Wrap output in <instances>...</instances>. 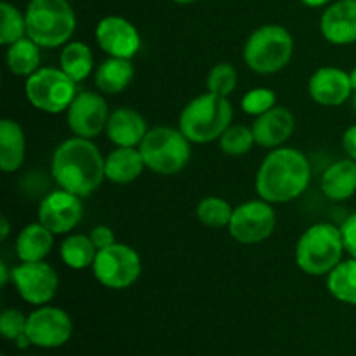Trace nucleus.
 <instances>
[{"label":"nucleus","mask_w":356,"mask_h":356,"mask_svg":"<svg viewBox=\"0 0 356 356\" xmlns=\"http://www.w3.org/2000/svg\"><path fill=\"white\" fill-rule=\"evenodd\" d=\"M52 177L61 190L89 197L106 177L104 159L90 139H66L52 155Z\"/></svg>","instance_id":"f257e3e1"},{"label":"nucleus","mask_w":356,"mask_h":356,"mask_svg":"<svg viewBox=\"0 0 356 356\" xmlns=\"http://www.w3.org/2000/svg\"><path fill=\"white\" fill-rule=\"evenodd\" d=\"M312 179L308 159L299 149H273L261 163L256 191L270 204H285L302 195Z\"/></svg>","instance_id":"f03ea898"},{"label":"nucleus","mask_w":356,"mask_h":356,"mask_svg":"<svg viewBox=\"0 0 356 356\" xmlns=\"http://www.w3.org/2000/svg\"><path fill=\"white\" fill-rule=\"evenodd\" d=\"M26 37L44 49H54L72 38L76 17L68 0H30L26 7Z\"/></svg>","instance_id":"7ed1b4c3"},{"label":"nucleus","mask_w":356,"mask_h":356,"mask_svg":"<svg viewBox=\"0 0 356 356\" xmlns=\"http://www.w3.org/2000/svg\"><path fill=\"white\" fill-rule=\"evenodd\" d=\"M233 108L228 97L207 92L195 97L184 106L179 117V131L191 143L216 141L232 125Z\"/></svg>","instance_id":"20e7f679"},{"label":"nucleus","mask_w":356,"mask_h":356,"mask_svg":"<svg viewBox=\"0 0 356 356\" xmlns=\"http://www.w3.org/2000/svg\"><path fill=\"white\" fill-rule=\"evenodd\" d=\"M343 232L330 222H320L306 229L296 247V263L305 273L329 275L343 259Z\"/></svg>","instance_id":"39448f33"},{"label":"nucleus","mask_w":356,"mask_h":356,"mask_svg":"<svg viewBox=\"0 0 356 356\" xmlns=\"http://www.w3.org/2000/svg\"><path fill=\"white\" fill-rule=\"evenodd\" d=\"M292 52L294 40L287 28L280 24H264L247 38L243 59L252 72L271 75L289 65Z\"/></svg>","instance_id":"423d86ee"},{"label":"nucleus","mask_w":356,"mask_h":356,"mask_svg":"<svg viewBox=\"0 0 356 356\" xmlns=\"http://www.w3.org/2000/svg\"><path fill=\"white\" fill-rule=\"evenodd\" d=\"M190 139L177 129L160 125L146 132L145 139L139 145V152L146 169L162 176H172L183 170L190 162Z\"/></svg>","instance_id":"0eeeda50"},{"label":"nucleus","mask_w":356,"mask_h":356,"mask_svg":"<svg viewBox=\"0 0 356 356\" xmlns=\"http://www.w3.org/2000/svg\"><path fill=\"white\" fill-rule=\"evenodd\" d=\"M24 92L31 106L45 113H61L68 110L76 96V82L63 70L38 68L28 76Z\"/></svg>","instance_id":"6e6552de"},{"label":"nucleus","mask_w":356,"mask_h":356,"mask_svg":"<svg viewBox=\"0 0 356 356\" xmlns=\"http://www.w3.org/2000/svg\"><path fill=\"white\" fill-rule=\"evenodd\" d=\"M92 270L101 285L120 291L138 282L141 275V257L132 247L115 242L106 249L97 250Z\"/></svg>","instance_id":"1a4fd4ad"},{"label":"nucleus","mask_w":356,"mask_h":356,"mask_svg":"<svg viewBox=\"0 0 356 356\" xmlns=\"http://www.w3.org/2000/svg\"><path fill=\"white\" fill-rule=\"evenodd\" d=\"M277 226V214L266 200H249L233 211L229 221V235L240 243H259L271 236Z\"/></svg>","instance_id":"9d476101"},{"label":"nucleus","mask_w":356,"mask_h":356,"mask_svg":"<svg viewBox=\"0 0 356 356\" xmlns=\"http://www.w3.org/2000/svg\"><path fill=\"white\" fill-rule=\"evenodd\" d=\"M66 111H68L66 113L68 127L76 138L92 139L106 131L110 111L101 94L90 92V90L76 94Z\"/></svg>","instance_id":"9b49d317"},{"label":"nucleus","mask_w":356,"mask_h":356,"mask_svg":"<svg viewBox=\"0 0 356 356\" xmlns=\"http://www.w3.org/2000/svg\"><path fill=\"white\" fill-rule=\"evenodd\" d=\"M10 280L16 285L17 292L26 302L35 306H42L52 301L58 292V275L51 264L44 261L37 263H21L13 270Z\"/></svg>","instance_id":"f8f14e48"},{"label":"nucleus","mask_w":356,"mask_h":356,"mask_svg":"<svg viewBox=\"0 0 356 356\" xmlns=\"http://www.w3.org/2000/svg\"><path fill=\"white\" fill-rule=\"evenodd\" d=\"M72 320L68 313L54 306H42L28 316L26 336L38 348H59L72 337Z\"/></svg>","instance_id":"ddd939ff"},{"label":"nucleus","mask_w":356,"mask_h":356,"mask_svg":"<svg viewBox=\"0 0 356 356\" xmlns=\"http://www.w3.org/2000/svg\"><path fill=\"white\" fill-rule=\"evenodd\" d=\"M82 216L83 205L80 197L65 190L52 191L38 205V222L51 229L54 235L72 232Z\"/></svg>","instance_id":"4468645a"},{"label":"nucleus","mask_w":356,"mask_h":356,"mask_svg":"<svg viewBox=\"0 0 356 356\" xmlns=\"http://www.w3.org/2000/svg\"><path fill=\"white\" fill-rule=\"evenodd\" d=\"M96 40L110 58L132 59L141 47L139 31L122 16H106L97 23Z\"/></svg>","instance_id":"2eb2a0df"},{"label":"nucleus","mask_w":356,"mask_h":356,"mask_svg":"<svg viewBox=\"0 0 356 356\" xmlns=\"http://www.w3.org/2000/svg\"><path fill=\"white\" fill-rule=\"evenodd\" d=\"M308 89L313 101L322 106H341L353 92L350 73L334 66L316 70L309 79Z\"/></svg>","instance_id":"dca6fc26"},{"label":"nucleus","mask_w":356,"mask_h":356,"mask_svg":"<svg viewBox=\"0 0 356 356\" xmlns=\"http://www.w3.org/2000/svg\"><path fill=\"white\" fill-rule=\"evenodd\" d=\"M320 30L327 42L348 45L356 42V0H337L327 7L320 19Z\"/></svg>","instance_id":"f3484780"},{"label":"nucleus","mask_w":356,"mask_h":356,"mask_svg":"<svg viewBox=\"0 0 356 356\" xmlns=\"http://www.w3.org/2000/svg\"><path fill=\"white\" fill-rule=\"evenodd\" d=\"M294 115L284 106H273L259 115L252 125L256 143L263 148H278L294 132Z\"/></svg>","instance_id":"a211bd4d"},{"label":"nucleus","mask_w":356,"mask_h":356,"mask_svg":"<svg viewBox=\"0 0 356 356\" xmlns=\"http://www.w3.org/2000/svg\"><path fill=\"white\" fill-rule=\"evenodd\" d=\"M146 132H148L146 120L143 118V115H139V111L124 106L117 108L110 113L106 124V136L113 145L136 148L138 145H141Z\"/></svg>","instance_id":"6ab92c4d"},{"label":"nucleus","mask_w":356,"mask_h":356,"mask_svg":"<svg viewBox=\"0 0 356 356\" xmlns=\"http://www.w3.org/2000/svg\"><path fill=\"white\" fill-rule=\"evenodd\" d=\"M145 167L141 152L131 146H118L104 159L106 179L117 184H129L136 181L143 174Z\"/></svg>","instance_id":"aec40b11"},{"label":"nucleus","mask_w":356,"mask_h":356,"mask_svg":"<svg viewBox=\"0 0 356 356\" xmlns=\"http://www.w3.org/2000/svg\"><path fill=\"white\" fill-rule=\"evenodd\" d=\"M322 191L329 200L343 202L356 193V162L351 159L332 163L322 176Z\"/></svg>","instance_id":"412c9836"},{"label":"nucleus","mask_w":356,"mask_h":356,"mask_svg":"<svg viewBox=\"0 0 356 356\" xmlns=\"http://www.w3.org/2000/svg\"><path fill=\"white\" fill-rule=\"evenodd\" d=\"M26 156V139L17 122L3 118L0 122V167L3 172L19 169Z\"/></svg>","instance_id":"4be33fe9"},{"label":"nucleus","mask_w":356,"mask_h":356,"mask_svg":"<svg viewBox=\"0 0 356 356\" xmlns=\"http://www.w3.org/2000/svg\"><path fill=\"white\" fill-rule=\"evenodd\" d=\"M54 245V233L42 222H33L21 229L16 240V254L23 263L44 261Z\"/></svg>","instance_id":"5701e85b"},{"label":"nucleus","mask_w":356,"mask_h":356,"mask_svg":"<svg viewBox=\"0 0 356 356\" xmlns=\"http://www.w3.org/2000/svg\"><path fill=\"white\" fill-rule=\"evenodd\" d=\"M134 79V66L131 59L110 58L97 68L94 75L96 87L104 94H118L129 87Z\"/></svg>","instance_id":"b1692460"},{"label":"nucleus","mask_w":356,"mask_h":356,"mask_svg":"<svg viewBox=\"0 0 356 356\" xmlns=\"http://www.w3.org/2000/svg\"><path fill=\"white\" fill-rule=\"evenodd\" d=\"M6 59L10 73L30 76L40 68V45L35 44L30 37H24L9 45Z\"/></svg>","instance_id":"393cba45"},{"label":"nucleus","mask_w":356,"mask_h":356,"mask_svg":"<svg viewBox=\"0 0 356 356\" xmlns=\"http://www.w3.org/2000/svg\"><path fill=\"white\" fill-rule=\"evenodd\" d=\"M59 65L61 70L70 76L72 80H75L76 83L86 80L90 75L94 66V58L92 51H90L89 45H86L83 42H70L66 44V47L63 49L61 58H59Z\"/></svg>","instance_id":"a878e982"},{"label":"nucleus","mask_w":356,"mask_h":356,"mask_svg":"<svg viewBox=\"0 0 356 356\" xmlns=\"http://www.w3.org/2000/svg\"><path fill=\"white\" fill-rule=\"evenodd\" d=\"M329 292L341 302L356 306V259L341 261L327 278Z\"/></svg>","instance_id":"bb28decb"},{"label":"nucleus","mask_w":356,"mask_h":356,"mask_svg":"<svg viewBox=\"0 0 356 356\" xmlns=\"http://www.w3.org/2000/svg\"><path fill=\"white\" fill-rule=\"evenodd\" d=\"M97 256V249L90 236L70 235L61 243V259L66 266L73 270H83L94 264Z\"/></svg>","instance_id":"cd10ccee"},{"label":"nucleus","mask_w":356,"mask_h":356,"mask_svg":"<svg viewBox=\"0 0 356 356\" xmlns=\"http://www.w3.org/2000/svg\"><path fill=\"white\" fill-rule=\"evenodd\" d=\"M26 37V17L9 2H0V44L13 45Z\"/></svg>","instance_id":"c85d7f7f"},{"label":"nucleus","mask_w":356,"mask_h":356,"mask_svg":"<svg viewBox=\"0 0 356 356\" xmlns=\"http://www.w3.org/2000/svg\"><path fill=\"white\" fill-rule=\"evenodd\" d=\"M233 211L235 209H232V205L222 198L207 197L198 204L197 218L209 228H225L232 221Z\"/></svg>","instance_id":"c756f323"},{"label":"nucleus","mask_w":356,"mask_h":356,"mask_svg":"<svg viewBox=\"0 0 356 356\" xmlns=\"http://www.w3.org/2000/svg\"><path fill=\"white\" fill-rule=\"evenodd\" d=\"M256 138H254L252 129L245 125H229L225 131V134L219 138V145L226 155L240 156L245 155L252 149Z\"/></svg>","instance_id":"7c9ffc66"},{"label":"nucleus","mask_w":356,"mask_h":356,"mask_svg":"<svg viewBox=\"0 0 356 356\" xmlns=\"http://www.w3.org/2000/svg\"><path fill=\"white\" fill-rule=\"evenodd\" d=\"M236 82H238V75L229 63H219V65L212 66L207 75L209 92L221 97H228L236 89Z\"/></svg>","instance_id":"2f4dec72"},{"label":"nucleus","mask_w":356,"mask_h":356,"mask_svg":"<svg viewBox=\"0 0 356 356\" xmlns=\"http://www.w3.org/2000/svg\"><path fill=\"white\" fill-rule=\"evenodd\" d=\"M273 106H277V94L271 89H264V87H257V89L249 90L242 97V110L247 115H256V117H259V115L266 113Z\"/></svg>","instance_id":"473e14b6"},{"label":"nucleus","mask_w":356,"mask_h":356,"mask_svg":"<svg viewBox=\"0 0 356 356\" xmlns=\"http://www.w3.org/2000/svg\"><path fill=\"white\" fill-rule=\"evenodd\" d=\"M28 318L17 309H6L0 315V334L9 341H17L26 334Z\"/></svg>","instance_id":"72a5a7b5"},{"label":"nucleus","mask_w":356,"mask_h":356,"mask_svg":"<svg viewBox=\"0 0 356 356\" xmlns=\"http://www.w3.org/2000/svg\"><path fill=\"white\" fill-rule=\"evenodd\" d=\"M341 232H343L344 247H346L348 254L356 259V212L355 214H351L350 218L343 222Z\"/></svg>","instance_id":"f704fd0d"},{"label":"nucleus","mask_w":356,"mask_h":356,"mask_svg":"<svg viewBox=\"0 0 356 356\" xmlns=\"http://www.w3.org/2000/svg\"><path fill=\"white\" fill-rule=\"evenodd\" d=\"M90 240L92 243L96 245L97 250L101 249H106V247L113 245L115 243V235H113V229L108 228V226H96V228L90 232Z\"/></svg>","instance_id":"c9c22d12"},{"label":"nucleus","mask_w":356,"mask_h":356,"mask_svg":"<svg viewBox=\"0 0 356 356\" xmlns=\"http://www.w3.org/2000/svg\"><path fill=\"white\" fill-rule=\"evenodd\" d=\"M343 148L346 155L356 162V125H351L343 136Z\"/></svg>","instance_id":"e433bc0d"},{"label":"nucleus","mask_w":356,"mask_h":356,"mask_svg":"<svg viewBox=\"0 0 356 356\" xmlns=\"http://www.w3.org/2000/svg\"><path fill=\"white\" fill-rule=\"evenodd\" d=\"M9 278H13V275H9V270H7L6 261H0V284L7 285Z\"/></svg>","instance_id":"4c0bfd02"},{"label":"nucleus","mask_w":356,"mask_h":356,"mask_svg":"<svg viewBox=\"0 0 356 356\" xmlns=\"http://www.w3.org/2000/svg\"><path fill=\"white\" fill-rule=\"evenodd\" d=\"M0 225H2V232H0V240H6L7 236H9V221H7V218H0Z\"/></svg>","instance_id":"58836bf2"},{"label":"nucleus","mask_w":356,"mask_h":356,"mask_svg":"<svg viewBox=\"0 0 356 356\" xmlns=\"http://www.w3.org/2000/svg\"><path fill=\"white\" fill-rule=\"evenodd\" d=\"M301 2L308 7H322L325 3H329L330 0H301Z\"/></svg>","instance_id":"ea45409f"},{"label":"nucleus","mask_w":356,"mask_h":356,"mask_svg":"<svg viewBox=\"0 0 356 356\" xmlns=\"http://www.w3.org/2000/svg\"><path fill=\"white\" fill-rule=\"evenodd\" d=\"M350 80H351V87H353V92H356V66L353 70H351Z\"/></svg>","instance_id":"a19ab883"},{"label":"nucleus","mask_w":356,"mask_h":356,"mask_svg":"<svg viewBox=\"0 0 356 356\" xmlns=\"http://www.w3.org/2000/svg\"><path fill=\"white\" fill-rule=\"evenodd\" d=\"M172 2H176V3H193V2H197V0H172Z\"/></svg>","instance_id":"79ce46f5"},{"label":"nucleus","mask_w":356,"mask_h":356,"mask_svg":"<svg viewBox=\"0 0 356 356\" xmlns=\"http://www.w3.org/2000/svg\"><path fill=\"white\" fill-rule=\"evenodd\" d=\"M353 110H355V113H356V92H355V96H353Z\"/></svg>","instance_id":"37998d69"},{"label":"nucleus","mask_w":356,"mask_h":356,"mask_svg":"<svg viewBox=\"0 0 356 356\" xmlns=\"http://www.w3.org/2000/svg\"><path fill=\"white\" fill-rule=\"evenodd\" d=\"M2 356H6V355H2Z\"/></svg>","instance_id":"c03bdc74"}]
</instances>
